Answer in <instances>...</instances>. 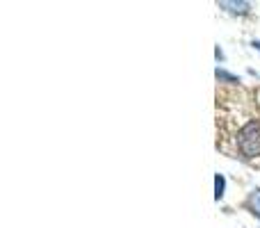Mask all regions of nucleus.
<instances>
[{
	"label": "nucleus",
	"mask_w": 260,
	"mask_h": 228,
	"mask_svg": "<svg viewBox=\"0 0 260 228\" xmlns=\"http://www.w3.org/2000/svg\"><path fill=\"white\" fill-rule=\"evenodd\" d=\"M217 78H219V80H224V82H240V78H235L233 73L224 71V69H217Z\"/></svg>",
	"instance_id": "nucleus-5"
},
{
	"label": "nucleus",
	"mask_w": 260,
	"mask_h": 228,
	"mask_svg": "<svg viewBox=\"0 0 260 228\" xmlns=\"http://www.w3.org/2000/svg\"><path fill=\"white\" fill-rule=\"evenodd\" d=\"M224 189H226V178L221 174H217L215 176V199H217V201L224 197Z\"/></svg>",
	"instance_id": "nucleus-4"
},
{
	"label": "nucleus",
	"mask_w": 260,
	"mask_h": 228,
	"mask_svg": "<svg viewBox=\"0 0 260 228\" xmlns=\"http://www.w3.org/2000/svg\"><path fill=\"white\" fill-rule=\"evenodd\" d=\"M219 7L229 9L233 14H249L251 12V3H231V0H221Z\"/></svg>",
	"instance_id": "nucleus-2"
},
{
	"label": "nucleus",
	"mask_w": 260,
	"mask_h": 228,
	"mask_svg": "<svg viewBox=\"0 0 260 228\" xmlns=\"http://www.w3.org/2000/svg\"><path fill=\"white\" fill-rule=\"evenodd\" d=\"M249 208L256 217H260V187H256L251 194H249Z\"/></svg>",
	"instance_id": "nucleus-3"
},
{
	"label": "nucleus",
	"mask_w": 260,
	"mask_h": 228,
	"mask_svg": "<svg viewBox=\"0 0 260 228\" xmlns=\"http://www.w3.org/2000/svg\"><path fill=\"white\" fill-rule=\"evenodd\" d=\"M253 48H256V50H260V39H256V41H253Z\"/></svg>",
	"instance_id": "nucleus-6"
},
{
	"label": "nucleus",
	"mask_w": 260,
	"mask_h": 228,
	"mask_svg": "<svg viewBox=\"0 0 260 228\" xmlns=\"http://www.w3.org/2000/svg\"><path fill=\"white\" fill-rule=\"evenodd\" d=\"M240 151L244 153V157H258L260 155V123L251 121L247 123L242 130H240Z\"/></svg>",
	"instance_id": "nucleus-1"
}]
</instances>
